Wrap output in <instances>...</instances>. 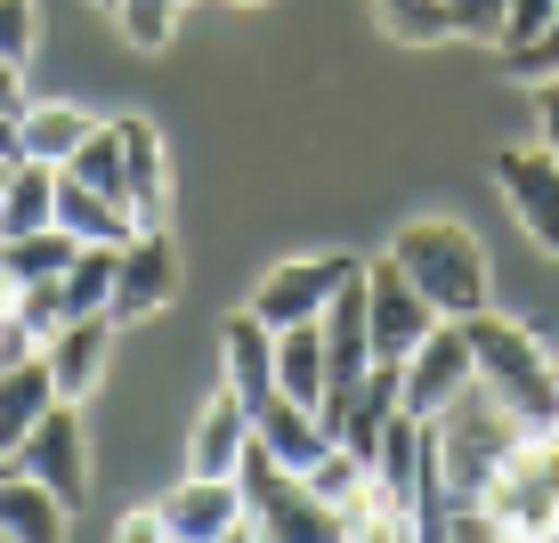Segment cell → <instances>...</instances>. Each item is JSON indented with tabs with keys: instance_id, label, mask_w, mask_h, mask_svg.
<instances>
[{
	"instance_id": "d4e9b609",
	"label": "cell",
	"mask_w": 559,
	"mask_h": 543,
	"mask_svg": "<svg viewBox=\"0 0 559 543\" xmlns=\"http://www.w3.org/2000/svg\"><path fill=\"white\" fill-rule=\"evenodd\" d=\"M114 251L122 244H82L73 251V268H66V308L73 317H98V308L114 300Z\"/></svg>"
},
{
	"instance_id": "52a82bcc",
	"label": "cell",
	"mask_w": 559,
	"mask_h": 543,
	"mask_svg": "<svg viewBox=\"0 0 559 543\" xmlns=\"http://www.w3.org/2000/svg\"><path fill=\"white\" fill-rule=\"evenodd\" d=\"M170 293H179V244H170L163 227L122 236V251H114V300H106V317L114 324H139V317H154V308H170Z\"/></svg>"
},
{
	"instance_id": "8d00e7d4",
	"label": "cell",
	"mask_w": 559,
	"mask_h": 543,
	"mask_svg": "<svg viewBox=\"0 0 559 543\" xmlns=\"http://www.w3.org/2000/svg\"><path fill=\"white\" fill-rule=\"evenodd\" d=\"M9 163H16V154H0V187H9Z\"/></svg>"
},
{
	"instance_id": "d6a6232c",
	"label": "cell",
	"mask_w": 559,
	"mask_h": 543,
	"mask_svg": "<svg viewBox=\"0 0 559 543\" xmlns=\"http://www.w3.org/2000/svg\"><path fill=\"white\" fill-rule=\"evenodd\" d=\"M535 146L559 154V73H544V82H535Z\"/></svg>"
},
{
	"instance_id": "74e56055",
	"label": "cell",
	"mask_w": 559,
	"mask_h": 543,
	"mask_svg": "<svg viewBox=\"0 0 559 543\" xmlns=\"http://www.w3.org/2000/svg\"><path fill=\"white\" fill-rule=\"evenodd\" d=\"M0 471H9V455H0Z\"/></svg>"
},
{
	"instance_id": "2e32d148",
	"label": "cell",
	"mask_w": 559,
	"mask_h": 543,
	"mask_svg": "<svg viewBox=\"0 0 559 543\" xmlns=\"http://www.w3.org/2000/svg\"><path fill=\"white\" fill-rule=\"evenodd\" d=\"M252 446H267L284 471H308V462L333 446V430H324L317 405H300V398H284V390H276V398H267L260 414H252Z\"/></svg>"
},
{
	"instance_id": "484cf974",
	"label": "cell",
	"mask_w": 559,
	"mask_h": 543,
	"mask_svg": "<svg viewBox=\"0 0 559 543\" xmlns=\"http://www.w3.org/2000/svg\"><path fill=\"white\" fill-rule=\"evenodd\" d=\"M381 16H390L397 42H447V33H454L447 0H381Z\"/></svg>"
},
{
	"instance_id": "f35d334b",
	"label": "cell",
	"mask_w": 559,
	"mask_h": 543,
	"mask_svg": "<svg viewBox=\"0 0 559 543\" xmlns=\"http://www.w3.org/2000/svg\"><path fill=\"white\" fill-rule=\"evenodd\" d=\"M98 9H114V0H98Z\"/></svg>"
},
{
	"instance_id": "4316f807",
	"label": "cell",
	"mask_w": 559,
	"mask_h": 543,
	"mask_svg": "<svg viewBox=\"0 0 559 543\" xmlns=\"http://www.w3.org/2000/svg\"><path fill=\"white\" fill-rule=\"evenodd\" d=\"M114 16H122L130 49H163L170 25H179V0H114Z\"/></svg>"
},
{
	"instance_id": "7a4b0ae2",
	"label": "cell",
	"mask_w": 559,
	"mask_h": 543,
	"mask_svg": "<svg viewBox=\"0 0 559 543\" xmlns=\"http://www.w3.org/2000/svg\"><path fill=\"white\" fill-rule=\"evenodd\" d=\"M462 333H471V365H478V381H487V390L503 398L511 414L527 422V430H559V374H551L544 341H535L519 317H495V308L462 317Z\"/></svg>"
},
{
	"instance_id": "cb8c5ba5",
	"label": "cell",
	"mask_w": 559,
	"mask_h": 543,
	"mask_svg": "<svg viewBox=\"0 0 559 543\" xmlns=\"http://www.w3.org/2000/svg\"><path fill=\"white\" fill-rule=\"evenodd\" d=\"M73 244L66 227H33V236H0V268H9L16 284H41V276H66L73 268Z\"/></svg>"
},
{
	"instance_id": "836d02e7",
	"label": "cell",
	"mask_w": 559,
	"mask_h": 543,
	"mask_svg": "<svg viewBox=\"0 0 559 543\" xmlns=\"http://www.w3.org/2000/svg\"><path fill=\"white\" fill-rule=\"evenodd\" d=\"M154 535H163V511H130L122 519V543H154Z\"/></svg>"
},
{
	"instance_id": "7c38bea8",
	"label": "cell",
	"mask_w": 559,
	"mask_h": 543,
	"mask_svg": "<svg viewBox=\"0 0 559 543\" xmlns=\"http://www.w3.org/2000/svg\"><path fill=\"white\" fill-rule=\"evenodd\" d=\"M495 179H503L519 227L544 251H559V154L551 146H511V154H495Z\"/></svg>"
},
{
	"instance_id": "4fadbf2b",
	"label": "cell",
	"mask_w": 559,
	"mask_h": 543,
	"mask_svg": "<svg viewBox=\"0 0 559 543\" xmlns=\"http://www.w3.org/2000/svg\"><path fill=\"white\" fill-rule=\"evenodd\" d=\"M243 455H252V405H243L236 390H219L203 405L195 438H187V471H195V479H236Z\"/></svg>"
},
{
	"instance_id": "603a6c76",
	"label": "cell",
	"mask_w": 559,
	"mask_h": 543,
	"mask_svg": "<svg viewBox=\"0 0 559 543\" xmlns=\"http://www.w3.org/2000/svg\"><path fill=\"white\" fill-rule=\"evenodd\" d=\"M82 139H90L82 106H25L16 114V154H33V163H66Z\"/></svg>"
},
{
	"instance_id": "9c48e42d",
	"label": "cell",
	"mask_w": 559,
	"mask_h": 543,
	"mask_svg": "<svg viewBox=\"0 0 559 543\" xmlns=\"http://www.w3.org/2000/svg\"><path fill=\"white\" fill-rule=\"evenodd\" d=\"M365 324H373V357H414V341L438 324V308L406 284V268L381 251V260H365Z\"/></svg>"
},
{
	"instance_id": "d590c367",
	"label": "cell",
	"mask_w": 559,
	"mask_h": 543,
	"mask_svg": "<svg viewBox=\"0 0 559 543\" xmlns=\"http://www.w3.org/2000/svg\"><path fill=\"white\" fill-rule=\"evenodd\" d=\"M16 114H25V106H16V98H0V154H16Z\"/></svg>"
},
{
	"instance_id": "f546056e",
	"label": "cell",
	"mask_w": 559,
	"mask_h": 543,
	"mask_svg": "<svg viewBox=\"0 0 559 543\" xmlns=\"http://www.w3.org/2000/svg\"><path fill=\"white\" fill-rule=\"evenodd\" d=\"M447 16H454V33H471V42H503L511 0H447Z\"/></svg>"
},
{
	"instance_id": "3957f363",
	"label": "cell",
	"mask_w": 559,
	"mask_h": 543,
	"mask_svg": "<svg viewBox=\"0 0 559 543\" xmlns=\"http://www.w3.org/2000/svg\"><path fill=\"white\" fill-rule=\"evenodd\" d=\"M390 260L406 268V284L438 308V317H478V308H487V251H478L471 227L414 220V227H397Z\"/></svg>"
},
{
	"instance_id": "5bb4252c",
	"label": "cell",
	"mask_w": 559,
	"mask_h": 543,
	"mask_svg": "<svg viewBox=\"0 0 559 543\" xmlns=\"http://www.w3.org/2000/svg\"><path fill=\"white\" fill-rule=\"evenodd\" d=\"M106 349H114V317L98 308V317H66L57 333L41 341L49 374H57V398H90V381L106 374Z\"/></svg>"
},
{
	"instance_id": "1f68e13d",
	"label": "cell",
	"mask_w": 559,
	"mask_h": 543,
	"mask_svg": "<svg viewBox=\"0 0 559 543\" xmlns=\"http://www.w3.org/2000/svg\"><path fill=\"white\" fill-rule=\"evenodd\" d=\"M551 9H559V0H511V16H503V42H495V49H519V42H535V33L551 25Z\"/></svg>"
},
{
	"instance_id": "277c9868",
	"label": "cell",
	"mask_w": 559,
	"mask_h": 543,
	"mask_svg": "<svg viewBox=\"0 0 559 543\" xmlns=\"http://www.w3.org/2000/svg\"><path fill=\"white\" fill-rule=\"evenodd\" d=\"M236 479H243V519H252V535H267V543H333L341 535V511L308 495V479L284 471L267 446L243 455Z\"/></svg>"
},
{
	"instance_id": "4dcf8cb0",
	"label": "cell",
	"mask_w": 559,
	"mask_h": 543,
	"mask_svg": "<svg viewBox=\"0 0 559 543\" xmlns=\"http://www.w3.org/2000/svg\"><path fill=\"white\" fill-rule=\"evenodd\" d=\"M33 25H41V16H33V0H0V57H16V66H25V57H33Z\"/></svg>"
},
{
	"instance_id": "ac0fdd59",
	"label": "cell",
	"mask_w": 559,
	"mask_h": 543,
	"mask_svg": "<svg viewBox=\"0 0 559 543\" xmlns=\"http://www.w3.org/2000/svg\"><path fill=\"white\" fill-rule=\"evenodd\" d=\"M49 405H57V374H49L41 349H33V357H16V365H0V455L33 430Z\"/></svg>"
},
{
	"instance_id": "9a60e30c",
	"label": "cell",
	"mask_w": 559,
	"mask_h": 543,
	"mask_svg": "<svg viewBox=\"0 0 559 543\" xmlns=\"http://www.w3.org/2000/svg\"><path fill=\"white\" fill-rule=\"evenodd\" d=\"M219 357H227V390L260 414V405L276 398V333H267L252 308H243V317L219 324Z\"/></svg>"
},
{
	"instance_id": "7402d4cb",
	"label": "cell",
	"mask_w": 559,
	"mask_h": 543,
	"mask_svg": "<svg viewBox=\"0 0 559 543\" xmlns=\"http://www.w3.org/2000/svg\"><path fill=\"white\" fill-rule=\"evenodd\" d=\"M276 390L300 405H324V324H284L276 333Z\"/></svg>"
},
{
	"instance_id": "f1b7e54d",
	"label": "cell",
	"mask_w": 559,
	"mask_h": 543,
	"mask_svg": "<svg viewBox=\"0 0 559 543\" xmlns=\"http://www.w3.org/2000/svg\"><path fill=\"white\" fill-rule=\"evenodd\" d=\"M503 73H519V82H544V73H559V9H551V25L535 33V42L503 49Z\"/></svg>"
},
{
	"instance_id": "e575fe53",
	"label": "cell",
	"mask_w": 559,
	"mask_h": 543,
	"mask_svg": "<svg viewBox=\"0 0 559 543\" xmlns=\"http://www.w3.org/2000/svg\"><path fill=\"white\" fill-rule=\"evenodd\" d=\"M0 98L25 106V66H16V57H0Z\"/></svg>"
},
{
	"instance_id": "e0dca14e",
	"label": "cell",
	"mask_w": 559,
	"mask_h": 543,
	"mask_svg": "<svg viewBox=\"0 0 559 543\" xmlns=\"http://www.w3.org/2000/svg\"><path fill=\"white\" fill-rule=\"evenodd\" d=\"M122 203L139 227H163V203H170V179H163V146H154V130L139 114H122Z\"/></svg>"
},
{
	"instance_id": "6da1fadb",
	"label": "cell",
	"mask_w": 559,
	"mask_h": 543,
	"mask_svg": "<svg viewBox=\"0 0 559 543\" xmlns=\"http://www.w3.org/2000/svg\"><path fill=\"white\" fill-rule=\"evenodd\" d=\"M430 438H438V471H447L454 503H478V495H487V479L503 471V455L527 438V422H519L487 381H471V390H454L430 414Z\"/></svg>"
},
{
	"instance_id": "30bf717a",
	"label": "cell",
	"mask_w": 559,
	"mask_h": 543,
	"mask_svg": "<svg viewBox=\"0 0 559 543\" xmlns=\"http://www.w3.org/2000/svg\"><path fill=\"white\" fill-rule=\"evenodd\" d=\"M478 381V365H471V333H462V317H438L430 333L414 341V357H406V414L430 422L438 405H447L454 390H471Z\"/></svg>"
},
{
	"instance_id": "ba28073f",
	"label": "cell",
	"mask_w": 559,
	"mask_h": 543,
	"mask_svg": "<svg viewBox=\"0 0 559 543\" xmlns=\"http://www.w3.org/2000/svg\"><path fill=\"white\" fill-rule=\"evenodd\" d=\"M365 260H349V251H317V260H284L276 276L252 293V317L267 324V333H284V324H317L324 300L341 293V276H357Z\"/></svg>"
},
{
	"instance_id": "8fae6325",
	"label": "cell",
	"mask_w": 559,
	"mask_h": 543,
	"mask_svg": "<svg viewBox=\"0 0 559 543\" xmlns=\"http://www.w3.org/2000/svg\"><path fill=\"white\" fill-rule=\"evenodd\" d=\"M154 511H163V535H187V543L252 535V519H243V479H195L187 471V487H170Z\"/></svg>"
},
{
	"instance_id": "8992f818",
	"label": "cell",
	"mask_w": 559,
	"mask_h": 543,
	"mask_svg": "<svg viewBox=\"0 0 559 543\" xmlns=\"http://www.w3.org/2000/svg\"><path fill=\"white\" fill-rule=\"evenodd\" d=\"M9 471L41 479L66 511H73V503H90V422H82V398H57L49 414L9 446Z\"/></svg>"
},
{
	"instance_id": "ffe728a7",
	"label": "cell",
	"mask_w": 559,
	"mask_h": 543,
	"mask_svg": "<svg viewBox=\"0 0 559 543\" xmlns=\"http://www.w3.org/2000/svg\"><path fill=\"white\" fill-rule=\"evenodd\" d=\"M33 227H57V163L16 154L0 187V236H33Z\"/></svg>"
},
{
	"instance_id": "44dd1931",
	"label": "cell",
	"mask_w": 559,
	"mask_h": 543,
	"mask_svg": "<svg viewBox=\"0 0 559 543\" xmlns=\"http://www.w3.org/2000/svg\"><path fill=\"white\" fill-rule=\"evenodd\" d=\"M0 535H25V543H57L66 535V503H57L41 479L25 471H0Z\"/></svg>"
},
{
	"instance_id": "ab89813d",
	"label": "cell",
	"mask_w": 559,
	"mask_h": 543,
	"mask_svg": "<svg viewBox=\"0 0 559 543\" xmlns=\"http://www.w3.org/2000/svg\"><path fill=\"white\" fill-rule=\"evenodd\" d=\"M551 374H559V365H551Z\"/></svg>"
},
{
	"instance_id": "5b68a950",
	"label": "cell",
	"mask_w": 559,
	"mask_h": 543,
	"mask_svg": "<svg viewBox=\"0 0 559 543\" xmlns=\"http://www.w3.org/2000/svg\"><path fill=\"white\" fill-rule=\"evenodd\" d=\"M478 503L495 511L503 535H551L559 528V430H527L519 438Z\"/></svg>"
},
{
	"instance_id": "83f0119b",
	"label": "cell",
	"mask_w": 559,
	"mask_h": 543,
	"mask_svg": "<svg viewBox=\"0 0 559 543\" xmlns=\"http://www.w3.org/2000/svg\"><path fill=\"white\" fill-rule=\"evenodd\" d=\"M16 317L33 324V341H49L57 324L73 317V308H66V276H41V284H25V293H16Z\"/></svg>"
},
{
	"instance_id": "d6986e66",
	"label": "cell",
	"mask_w": 559,
	"mask_h": 543,
	"mask_svg": "<svg viewBox=\"0 0 559 543\" xmlns=\"http://www.w3.org/2000/svg\"><path fill=\"white\" fill-rule=\"evenodd\" d=\"M57 227H66L73 244H122V236H139L130 203H114V196H98V187L66 179V170H57Z\"/></svg>"
}]
</instances>
